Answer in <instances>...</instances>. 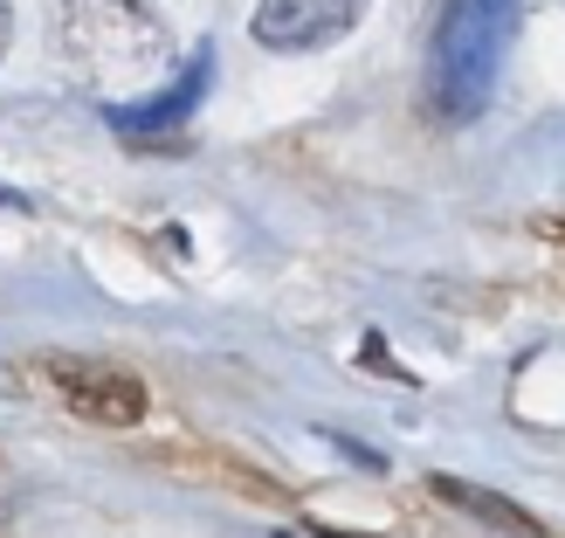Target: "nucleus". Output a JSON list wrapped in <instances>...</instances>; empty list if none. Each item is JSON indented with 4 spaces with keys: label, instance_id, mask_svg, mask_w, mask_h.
I'll list each match as a JSON object with an SVG mask.
<instances>
[{
    "label": "nucleus",
    "instance_id": "5",
    "mask_svg": "<svg viewBox=\"0 0 565 538\" xmlns=\"http://www.w3.org/2000/svg\"><path fill=\"white\" fill-rule=\"evenodd\" d=\"M207 70H214V49L201 42L186 55V70H173V83H159V91L131 97V104H104V125H118L125 138H138V146H146L152 131L186 125L193 110H201V97H207Z\"/></svg>",
    "mask_w": 565,
    "mask_h": 538
},
{
    "label": "nucleus",
    "instance_id": "2",
    "mask_svg": "<svg viewBox=\"0 0 565 538\" xmlns=\"http://www.w3.org/2000/svg\"><path fill=\"white\" fill-rule=\"evenodd\" d=\"M55 49H63V63L76 70V83H97V91L152 83L166 70V55H173L166 49V21L146 0H63Z\"/></svg>",
    "mask_w": 565,
    "mask_h": 538
},
{
    "label": "nucleus",
    "instance_id": "7",
    "mask_svg": "<svg viewBox=\"0 0 565 538\" xmlns=\"http://www.w3.org/2000/svg\"><path fill=\"white\" fill-rule=\"evenodd\" d=\"M8 35H14V14H8V0H0V55H8Z\"/></svg>",
    "mask_w": 565,
    "mask_h": 538
},
{
    "label": "nucleus",
    "instance_id": "3",
    "mask_svg": "<svg viewBox=\"0 0 565 538\" xmlns=\"http://www.w3.org/2000/svg\"><path fill=\"white\" fill-rule=\"evenodd\" d=\"M28 380L49 387L55 401H63L76 421H90V429H138L146 408H152L138 373H125V366H110V359H83V352L28 359Z\"/></svg>",
    "mask_w": 565,
    "mask_h": 538
},
{
    "label": "nucleus",
    "instance_id": "4",
    "mask_svg": "<svg viewBox=\"0 0 565 538\" xmlns=\"http://www.w3.org/2000/svg\"><path fill=\"white\" fill-rule=\"evenodd\" d=\"M365 14V0H263L256 8V42L276 55H310L345 42Z\"/></svg>",
    "mask_w": 565,
    "mask_h": 538
},
{
    "label": "nucleus",
    "instance_id": "1",
    "mask_svg": "<svg viewBox=\"0 0 565 538\" xmlns=\"http://www.w3.org/2000/svg\"><path fill=\"white\" fill-rule=\"evenodd\" d=\"M518 0H441L428 28V110L441 125H476L497 97L503 55L518 42Z\"/></svg>",
    "mask_w": 565,
    "mask_h": 538
},
{
    "label": "nucleus",
    "instance_id": "6",
    "mask_svg": "<svg viewBox=\"0 0 565 538\" xmlns=\"http://www.w3.org/2000/svg\"><path fill=\"white\" fill-rule=\"evenodd\" d=\"M428 484H435L441 504H456V511H469L476 525H490V531H503V538H552L539 518L524 511V504L497 497V490H483V484H462V476H428Z\"/></svg>",
    "mask_w": 565,
    "mask_h": 538
}]
</instances>
